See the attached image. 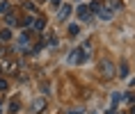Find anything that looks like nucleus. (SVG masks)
Masks as SVG:
<instances>
[{"mask_svg": "<svg viewBox=\"0 0 135 114\" xmlns=\"http://www.w3.org/2000/svg\"><path fill=\"white\" fill-rule=\"evenodd\" d=\"M44 107H46V98H35V100H32V107H30V110H32V112H41Z\"/></svg>", "mask_w": 135, "mask_h": 114, "instance_id": "1", "label": "nucleus"}, {"mask_svg": "<svg viewBox=\"0 0 135 114\" xmlns=\"http://www.w3.org/2000/svg\"><path fill=\"white\" fill-rule=\"evenodd\" d=\"M101 71H103L105 78H112V64H110V62H103V64H101Z\"/></svg>", "mask_w": 135, "mask_h": 114, "instance_id": "2", "label": "nucleus"}, {"mask_svg": "<svg viewBox=\"0 0 135 114\" xmlns=\"http://www.w3.org/2000/svg\"><path fill=\"white\" fill-rule=\"evenodd\" d=\"M78 14H80V18H83V21H87V18H89V9L80 7V9H78Z\"/></svg>", "mask_w": 135, "mask_h": 114, "instance_id": "3", "label": "nucleus"}, {"mask_svg": "<svg viewBox=\"0 0 135 114\" xmlns=\"http://www.w3.org/2000/svg\"><path fill=\"white\" fill-rule=\"evenodd\" d=\"M69 12H71L69 7H62V12H60V18H66V14H69Z\"/></svg>", "mask_w": 135, "mask_h": 114, "instance_id": "4", "label": "nucleus"}, {"mask_svg": "<svg viewBox=\"0 0 135 114\" xmlns=\"http://www.w3.org/2000/svg\"><path fill=\"white\" fill-rule=\"evenodd\" d=\"M126 75H128V66L121 64V78H126Z\"/></svg>", "mask_w": 135, "mask_h": 114, "instance_id": "5", "label": "nucleus"}, {"mask_svg": "<svg viewBox=\"0 0 135 114\" xmlns=\"http://www.w3.org/2000/svg\"><path fill=\"white\" fill-rule=\"evenodd\" d=\"M0 91H7V82L5 80H0Z\"/></svg>", "mask_w": 135, "mask_h": 114, "instance_id": "6", "label": "nucleus"}]
</instances>
